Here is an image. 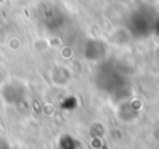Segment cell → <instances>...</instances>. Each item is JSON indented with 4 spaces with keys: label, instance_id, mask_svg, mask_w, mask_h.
Masks as SVG:
<instances>
[{
    "label": "cell",
    "instance_id": "cell-1",
    "mask_svg": "<svg viewBox=\"0 0 159 149\" xmlns=\"http://www.w3.org/2000/svg\"><path fill=\"white\" fill-rule=\"evenodd\" d=\"M71 80V72L66 66H56L52 70V81L56 85H66Z\"/></svg>",
    "mask_w": 159,
    "mask_h": 149
}]
</instances>
